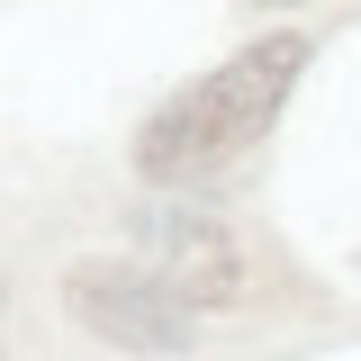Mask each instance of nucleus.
<instances>
[{
	"label": "nucleus",
	"mask_w": 361,
	"mask_h": 361,
	"mask_svg": "<svg viewBox=\"0 0 361 361\" xmlns=\"http://www.w3.org/2000/svg\"><path fill=\"white\" fill-rule=\"evenodd\" d=\"M298 63H307V37H262V45H244V54H226L217 73H199L172 109L145 118L135 172L145 180H199V172H217V163H235V154L262 145V127L280 118Z\"/></svg>",
	"instance_id": "1"
},
{
	"label": "nucleus",
	"mask_w": 361,
	"mask_h": 361,
	"mask_svg": "<svg viewBox=\"0 0 361 361\" xmlns=\"http://www.w3.org/2000/svg\"><path fill=\"white\" fill-rule=\"evenodd\" d=\"M63 307L82 316L99 343H118V353H190V325H199L135 262H73L63 271Z\"/></svg>",
	"instance_id": "2"
},
{
	"label": "nucleus",
	"mask_w": 361,
	"mask_h": 361,
	"mask_svg": "<svg viewBox=\"0 0 361 361\" xmlns=\"http://www.w3.org/2000/svg\"><path fill=\"white\" fill-rule=\"evenodd\" d=\"M145 244H154V280H163L190 316L244 298V253H235V235H226L217 217H199V208H163V217L145 226Z\"/></svg>",
	"instance_id": "3"
}]
</instances>
